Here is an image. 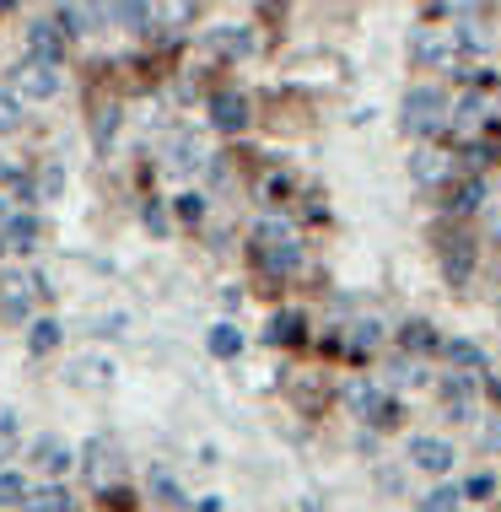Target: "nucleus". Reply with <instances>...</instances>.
Segmentation results:
<instances>
[{"instance_id": "obj_1", "label": "nucleus", "mask_w": 501, "mask_h": 512, "mask_svg": "<svg viewBox=\"0 0 501 512\" xmlns=\"http://www.w3.org/2000/svg\"><path fill=\"white\" fill-rule=\"evenodd\" d=\"M399 124H405L415 141H431V135L448 124V92L442 87H410L405 108H399Z\"/></svg>"}, {"instance_id": "obj_2", "label": "nucleus", "mask_w": 501, "mask_h": 512, "mask_svg": "<svg viewBox=\"0 0 501 512\" xmlns=\"http://www.w3.org/2000/svg\"><path fill=\"white\" fill-rule=\"evenodd\" d=\"M60 92V71L54 65H38V60H22L17 71H11V98H27V103H44V98H54Z\"/></svg>"}, {"instance_id": "obj_3", "label": "nucleus", "mask_w": 501, "mask_h": 512, "mask_svg": "<svg viewBox=\"0 0 501 512\" xmlns=\"http://www.w3.org/2000/svg\"><path fill=\"white\" fill-rule=\"evenodd\" d=\"M351 405L367 415L372 426H394V421H399V399L383 394V389H372V383H356V389H351Z\"/></svg>"}, {"instance_id": "obj_4", "label": "nucleus", "mask_w": 501, "mask_h": 512, "mask_svg": "<svg viewBox=\"0 0 501 512\" xmlns=\"http://www.w3.org/2000/svg\"><path fill=\"white\" fill-rule=\"evenodd\" d=\"M27 49H33L38 65H60V54H65L60 22H54V17H38L33 27H27Z\"/></svg>"}, {"instance_id": "obj_5", "label": "nucleus", "mask_w": 501, "mask_h": 512, "mask_svg": "<svg viewBox=\"0 0 501 512\" xmlns=\"http://www.w3.org/2000/svg\"><path fill=\"white\" fill-rule=\"evenodd\" d=\"M410 464L426 469V475H442V469H453V442L448 437H410Z\"/></svg>"}, {"instance_id": "obj_6", "label": "nucleus", "mask_w": 501, "mask_h": 512, "mask_svg": "<svg viewBox=\"0 0 501 512\" xmlns=\"http://www.w3.org/2000/svg\"><path fill=\"white\" fill-rule=\"evenodd\" d=\"M211 124L221 135H238L248 124V98H243V92H216V98H211Z\"/></svg>"}, {"instance_id": "obj_7", "label": "nucleus", "mask_w": 501, "mask_h": 512, "mask_svg": "<svg viewBox=\"0 0 501 512\" xmlns=\"http://www.w3.org/2000/svg\"><path fill=\"white\" fill-rule=\"evenodd\" d=\"M167 168H173V173H194V168H200V135L178 130L173 141H167Z\"/></svg>"}, {"instance_id": "obj_8", "label": "nucleus", "mask_w": 501, "mask_h": 512, "mask_svg": "<svg viewBox=\"0 0 501 512\" xmlns=\"http://www.w3.org/2000/svg\"><path fill=\"white\" fill-rule=\"evenodd\" d=\"M33 464L44 469V475H65V469H71V448H65L60 437H38L33 442Z\"/></svg>"}, {"instance_id": "obj_9", "label": "nucleus", "mask_w": 501, "mask_h": 512, "mask_svg": "<svg viewBox=\"0 0 501 512\" xmlns=\"http://www.w3.org/2000/svg\"><path fill=\"white\" fill-rule=\"evenodd\" d=\"M399 345H405V351L410 356H431V351H437V324H426V318H410V324L405 329H399Z\"/></svg>"}, {"instance_id": "obj_10", "label": "nucleus", "mask_w": 501, "mask_h": 512, "mask_svg": "<svg viewBox=\"0 0 501 512\" xmlns=\"http://www.w3.org/2000/svg\"><path fill=\"white\" fill-rule=\"evenodd\" d=\"M286 243H297V238H291V227H286L281 216H264L259 227H254V254H259V259L275 254V248H286Z\"/></svg>"}, {"instance_id": "obj_11", "label": "nucleus", "mask_w": 501, "mask_h": 512, "mask_svg": "<svg viewBox=\"0 0 501 512\" xmlns=\"http://www.w3.org/2000/svg\"><path fill=\"white\" fill-rule=\"evenodd\" d=\"M146 486H151V502H162V507H184V486H178V475H173L167 464L151 469Z\"/></svg>"}, {"instance_id": "obj_12", "label": "nucleus", "mask_w": 501, "mask_h": 512, "mask_svg": "<svg viewBox=\"0 0 501 512\" xmlns=\"http://www.w3.org/2000/svg\"><path fill=\"white\" fill-rule=\"evenodd\" d=\"M205 44L216 54H254V33L248 27H216V33H205Z\"/></svg>"}, {"instance_id": "obj_13", "label": "nucleus", "mask_w": 501, "mask_h": 512, "mask_svg": "<svg viewBox=\"0 0 501 512\" xmlns=\"http://www.w3.org/2000/svg\"><path fill=\"white\" fill-rule=\"evenodd\" d=\"M0 243H11V248H33L38 243V216H6V227H0Z\"/></svg>"}, {"instance_id": "obj_14", "label": "nucleus", "mask_w": 501, "mask_h": 512, "mask_svg": "<svg viewBox=\"0 0 501 512\" xmlns=\"http://www.w3.org/2000/svg\"><path fill=\"white\" fill-rule=\"evenodd\" d=\"M442 399H448V415H453V421H475V394H469L464 378L442 383Z\"/></svg>"}, {"instance_id": "obj_15", "label": "nucleus", "mask_w": 501, "mask_h": 512, "mask_svg": "<svg viewBox=\"0 0 501 512\" xmlns=\"http://www.w3.org/2000/svg\"><path fill=\"white\" fill-rule=\"evenodd\" d=\"M22 507H27V512H76L71 491H60V486H44V491H33Z\"/></svg>"}, {"instance_id": "obj_16", "label": "nucleus", "mask_w": 501, "mask_h": 512, "mask_svg": "<svg viewBox=\"0 0 501 512\" xmlns=\"http://www.w3.org/2000/svg\"><path fill=\"white\" fill-rule=\"evenodd\" d=\"M469 254H475V243H469V238H448V254H442L448 281H464V275H469Z\"/></svg>"}, {"instance_id": "obj_17", "label": "nucleus", "mask_w": 501, "mask_h": 512, "mask_svg": "<svg viewBox=\"0 0 501 512\" xmlns=\"http://www.w3.org/2000/svg\"><path fill=\"white\" fill-rule=\"evenodd\" d=\"M54 345H60V324H54V318H33V329H27V351L49 356Z\"/></svg>"}, {"instance_id": "obj_18", "label": "nucleus", "mask_w": 501, "mask_h": 512, "mask_svg": "<svg viewBox=\"0 0 501 512\" xmlns=\"http://www.w3.org/2000/svg\"><path fill=\"white\" fill-rule=\"evenodd\" d=\"M453 49H458V44H448V38H437V33H426V27L415 33V60H437V65H448V60H453Z\"/></svg>"}, {"instance_id": "obj_19", "label": "nucleus", "mask_w": 501, "mask_h": 512, "mask_svg": "<svg viewBox=\"0 0 501 512\" xmlns=\"http://www.w3.org/2000/svg\"><path fill=\"white\" fill-rule=\"evenodd\" d=\"M205 345H211V356H221V362H232V356L243 351V335L232 324H216L211 335H205Z\"/></svg>"}, {"instance_id": "obj_20", "label": "nucleus", "mask_w": 501, "mask_h": 512, "mask_svg": "<svg viewBox=\"0 0 501 512\" xmlns=\"http://www.w3.org/2000/svg\"><path fill=\"white\" fill-rule=\"evenodd\" d=\"M458 507H464V491H458V486H437L431 496L415 502V512H458Z\"/></svg>"}, {"instance_id": "obj_21", "label": "nucleus", "mask_w": 501, "mask_h": 512, "mask_svg": "<svg viewBox=\"0 0 501 512\" xmlns=\"http://www.w3.org/2000/svg\"><path fill=\"white\" fill-rule=\"evenodd\" d=\"M97 17H108V11H97V6H60V11H54V22H71L65 33H87Z\"/></svg>"}, {"instance_id": "obj_22", "label": "nucleus", "mask_w": 501, "mask_h": 512, "mask_svg": "<svg viewBox=\"0 0 501 512\" xmlns=\"http://www.w3.org/2000/svg\"><path fill=\"white\" fill-rule=\"evenodd\" d=\"M410 173H415V184H437V178L448 173V157H437V151H421V157L410 162Z\"/></svg>"}, {"instance_id": "obj_23", "label": "nucleus", "mask_w": 501, "mask_h": 512, "mask_svg": "<svg viewBox=\"0 0 501 512\" xmlns=\"http://www.w3.org/2000/svg\"><path fill=\"white\" fill-rule=\"evenodd\" d=\"M270 340H275V345L302 340V313H291V308H286V313H275V318H270Z\"/></svg>"}, {"instance_id": "obj_24", "label": "nucleus", "mask_w": 501, "mask_h": 512, "mask_svg": "<svg viewBox=\"0 0 501 512\" xmlns=\"http://www.w3.org/2000/svg\"><path fill=\"white\" fill-rule=\"evenodd\" d=\"M108 17H114V22H124V27H130V33H141V27H146L151 17H157V11L135 0V6H108Z\"/></svg>"}, {"instance_id": "obj_25", "label": "nucleus", "mask_w": 501, "mask_h": 512, "mask_svg": "<svg viewBox=\"0 0 501 512\" xmlns=\"http://www.w3.org/2000/svg\"><path fill=\"white\" fill-rule=\"evenodd\" d=\"M426 372L410 362V356H394V362H388V383H399V389H415V383H421Z\"/></svg>"}, {"instance_id": "obj_26", "label": "nucleus", "mask_w": 501, "mask_h": 512, "mask_svg": "<svg viewBox=\"0 0 501 512\" xmlns=\"http://www.w3.org/2000/svg\"><path fill=\"white\" fill-rule=\"evenodd\" d=\"M448 356H453V367H485V351H480L475 340H453Z\"/></svg>"}, {"instance_id": "obj_27", "label": "nucleus", "mask_w": 501, "mask_h": 512, "mask_svg": "<svg viewBox=\"0 0 501 512\" xmlns=\"http://www.w3.org/2000/svg\"><path fill=\"white\" fill-rule=\"evenodd\" d=\"M17 124H22V103L11 98V87H6V92H0V135H11Z\"/></svg>"}, {"instance_id": "obj_28", "label": "nucleus", "mask_w": 501, "mask_h": 512, "mask_svg": "<svg viewBox=\"0 0 501 512\" xmlns=\"http://www.w3.org/2000/svg\"><path fill=\"white\" fill-rule=\"evenodd\" d=\"M297 259H302V243H286V248H275V254H264V265H270V270H291V265H297Z\"/></svg>"}, {"instance_id": "obj_29", "label": "nucleus", "mask_w": 501, "mask_h": 512, "mask_svg": "<svg viewBox=\"0 0 501 512\" xmlns=\"http://www.w3.org/2000/svg\"><path fill=\"white\" fill-rule=\"evenodd\" d=\"M11 448H17V415H11V410H0V459H6Z\"/></svg>"}, {"instance_id": "obj_30", "label": "nucleus", "mask_w": 501, "mask_h": 512, "mask_svg": "<svg viewBox=\"0 0 501 512\" xmlns=\"http://www.w3.org/2000/svg\"><path fill=\"white\" fill-rule=\"evenodd\" d=\"M0 184H6L17 200H33V184H27V178H22L17 168H0Z\"/></svg>"}, {"instance_id": "obj_31", "label": "nucleus", "mask_w": 501, "mask_h": 512, "mask_svg": "<svg viewBox=\"0 0 501 512\" xmlns=\"http://www.w3.org/2000/svg\"><path fill=\"white\" fill-rule=\"evenodd\" d=\"M22 496H27L22 475H11V469H6V475H0V507H6V502H22Z\"/></svg>"}, {"instance_id": "obj_32", "label": "nucleus", "mask_w": 501, "mask_h": 512, "mask_svg": "<svg viewBox=\"0 0 501 512\" xmlns=\"http://www.w3.org/2000/svg\"><path fill=\"white\" fill-rule=\"evenodd\" d=\"M119 130V108H103V119H97V146H108Z\"/></svg>"}, {"instance_id": "obj_33", "label": "nucleus", "mask_w": 501, "mask_h": 512, "mask_svg": "<svg viewBox=\"0 0 501 512\" xmlns=\"http://www.w3.org/2000/svg\"><path fill=\"white\" fill-rule=\"evenodd\" d=\"M480 200H485V184H464V189H458V200H453V205H458V211H475Z\"/></svg>"}, {"instance_id": "obj_34", "label": "nucleus", "mask_w": 501, "mask_h": 512, "mask_svg": "<svg viewBox=\"0 0 501 512\" xmlns=\"http://www.w3.org/2000/svg\"><path fill=\"white\" fill-rule=\"evenodd\" d=\"M367 345H378V324H356V335H351V351H367Z\"/></svg>"}, {"instance_id": "obj_35", "label": "nucleus", "mask_w": 501, "mask_h": 512, "mask_svg": "<svg viewBox=\"0 0 501 512\" xmlns=\"http://www.w3.org/2000/svg\"><path fill=\"white\" fill-rule=\"evenodd\" d=\"M38 189H44V195L54 200V195L65 189V168H49V173H44V184H38Z\"/></svg>"}, {"instance_id": "obj_36", "label": "nucleus", "mask_w": 501, "mask_h": 512, "mask_svg": "<svg viewBox=\"0 0 501 512\" xmlns=\"http://www.w3.org/2000/svg\"><path fill=\"white\" fill-rule=\"evenodd\" d=\"M178 216H184V221H200V216H205L200 195H184V200H178Z\"/></svg>"}, {"instance_id": "obj_37", "label": "nucleus", "mask_w": 501, "mask_h": 512, "mask_svg": "<svg viewBox=\"0 0 501 512\" xmlns=\"http://www.w3.org/2000/svg\"><path fill=\"white\" fill-rule=\"evenodd\" d=\"M146 227H151V232H167V216H162V205H146Z\"/></svg>"}, {"instance_id": "obj_38", "label": "nucleus", "mask_w": 501, "mask_h": 512, "mask_svg": "<svg viewBox=\"0 0 501 512\" xmlns=\"http://www.w3.org/2000/svg\"><path fill=\"white\" fill-rule=\"evenodd\" d=\"M464 496H491V475H475V480L464 486Z\"/></svg>"}, {"instance_id": "obj_39", "label": "nucleus", "mask_w": 501, "mask_h": 512, "mask_svg": "<svg viewBox=\"0 0 501 512\" xmlns=\"http://www.w3.org/2000/svg\"><path fill=\"white\" fill-rule=\"evenodd\" d=\"M200 512H221V496H205V502H200Z\"/></svg>"}, {"instance_id": "obj_40", "label": "nucleus", "mask_w": 501, "mask_h": 512, "mask_svg": "<svg viewBox=\"0 0 501 512\" xmlns=\"http://www.w3.org/2000/svg\"><path fill=\"white\" fill-rule=\"evenodd\" d=\"M0 227H6V211H0Z\"/></svg>"}, {"instance_id": "obj_41", "label": "nucleus", "mask_w": 501, "mask_h": 512, "mask_svg": "<svg viewBox=\"0 0 501 512\" xmlns=\"http://www.w3.org/2000/svg\"><path fill=\"white\" fill-rule=\"evenodd\" d=\"M496 313H501V302H496Z\"/></svg>"}, {"instance_id": "obj_42", "label": "nucleus", "mask_w": 501, "mask_h": 512, "mask_svg": "<svg viewBox=\"0 0 501 512\" xmlns=\"http://www.w3.org/2000/svg\"><path fill=\"white\" fill-rule=\"evenodd\" d=\"M0 248H6V243H0Z\"/></svg>"}, {"instance_id": "obj_43", "label": "nucleus", "mask_w": 501, "mask_h": 512, "mask_svg": "<svg viewBox=\"0 0 501 512\" xmlns=\"http://www.w3.org/2000/svg\"><path fill=\"white\" fill-rule=\"evenodd\" d=\"M308 512H313V507H308Z\"/></svg>"}]
</instances>
